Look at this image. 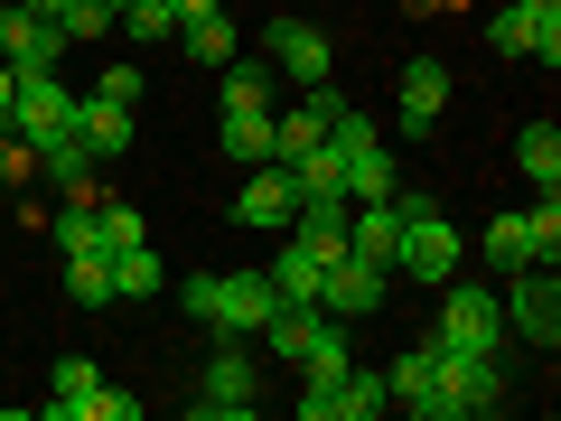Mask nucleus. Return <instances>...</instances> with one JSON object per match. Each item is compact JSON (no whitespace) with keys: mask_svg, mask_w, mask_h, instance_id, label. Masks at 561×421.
<instances>
[{"mask_svg":"<svg viewBox=\"0 0 561 421\" xmlns=\"http://www.w3.org/2000/svg\"><path fill=\"white\" fill-rule=\"evenodd\" d=\"M440 346V338H431ZM505 365L496 356H459V346H440V365H431V394H412L402 412L412 421H486V412H505Z\"/></svg>","mask_w":561,"mask_h":421,"instance_id":"nucleus-1","label":"nucleus"},{"mask_svg":"<svg viewBox=\"0 0 561 421\" xmlns=\"http://www.w3.org/2000/svg\"><path fill=\"white\" fill-rule=\"evenodd\" d=\"M179 309L206 319L216 338H262V319L280 309V291H272V272H187L179 281Z\"/></svg>","mask_w":561,"mask_h":421,"instance_id":"nucleus-2","label":"nucleus"},{"mask_svg":"<svg viewBox=\"0 0 561 421\" xmlns=\"http://www.w3.org/2000/svg\"><path fill=\"white\" fill-rule=\"evenodd\" d=\"M393 206H402V243H393V272L402 281H421V291H440L449 272L468 262V235L440 216V197H421V187H393Z\"/></svg>","mask_w":561,"mask_h":421,"instance_id":"nucleus-3","label":"nucleus"},{"mask_svg":"<svg viewBox=\"0 0 561 421\" xmlns=\"http://www.w3.org/2000/svg\"><path fill=\"white\" fill-rule=\"evenodd\" d=\"M440 346H459V356H496L505 346V300L486 291V281H440V328H431Z\"/></svg>","mask_w":561,"mask_h":421,"instance_id":"nucleus-4","label":"nucleus"},{"mask_svg":"<svg viewBox=\"0 0 561 421\" xmlns=\"http://www.w3.org/2000/svg\"><path fill=\"white\" fill-rule=\"evenodd\" d=\"M328 140H337V160H346V197H393V140H383V122L375 113H356L346 103L337 122H328Z\"/></svg>","mask_w":561,"mask_h":421,"instance_id":"nucleus-5","label":"nucleus"},{"mask_svg":"<svg viewBox=\"0 0 561 421\" xmlns=\"http://www.w3.org/2000/svg\"><path fill=\"white\" fill-rule=\"evenodd\" d=\"M505 338H524L534 356H552V346H561V281H552V262L505 272Z\"/></svg>","mask_w":561,"mask_h":421,"instance_id":"nucleus-6","label":"nucleus"},{"mask_svg":"<svg viewBox=\"0 0 561 421\" xmlns=\"http://www.w3.org/2000/svg\"><path fill=\"white\" fill-rule=\"evenodd\" d=\"M253 394H262L253 356H243V338H225L216 356H206L197 394H187V421H253Z\"/></svg>","mask_w":561,"mask_h":421,"instance_id":"nucleus-7","label":"nucleus"},{"mask_svg":"<svg viewBox=\"0 0 561 421\" xmlns=\"http://www.w3.org/2000/svg\"><path fill=\"white\" fill-rule=\"evenodd\" d=\"M57 394H47V421H140V394H113L94 375V356H57Z\"/></svg>","mask_w":561,"mask_h":421,"instance_id":"nucleus-8","label":"nucleus"},{"mask_svg":"<svg viewBox=\"0 0 561 421\" xmlns=\"http://www.w3.org/2000/svg\"><path fill=\"white\" fill-rule=\"evenodd\" d=\"M383 412H393V394H383V375H365V365L300 384V421H383Z\"/></svg>","mask_w":561,"mask_h":421,"instance_id":"nucleus-9","label":"nucleus"},{"mask_svg":"<svg viewBox=\"0 0 561 421\" xmlns=\"http://www.w3.org/2000/svg\"><path fill=\"white\" fill-rule=\"evenodd\" d=\"M383 300H393V272H383V262L328 253V272H319V309H328V319H375Z\"/></svg>","mask_w":561,"mask_h":421,"instance_id":"nucleus-10","label":"nucleus"},{"mask_svg":"<svg viewBox=\"0 0 561 421\" xmlns=\"http://www.w3.org/2000/svg\"><path fill=\"white\" fill-rule=\"evenodd\" d=\"M66 122H76V84H57V66H28V76L10 84V132L57 140Z\"/></svg>","mask_w":561,"mask_h":421,"instance_id":"nucleus-11","label":"nucleus"},{"mask_svg":"<svg viewBox=\"0 0 561 421\" xmlns=\"http://www.w3.org/2000/svg\"><path fill=\"white\" fill-rule=\"evenodd\" d=\"M262 57L280 66V84H319L337 66V47H328L319 20H262Z\"/></svg>","mask_w":561,"mask_h":421,"instance_id":"nucleus-12","label":"nucleus"},{"mask_svg":"<svg viewBox=\"0 0 561 421\" xmlns=\"http://www.w3.org/2000/svg\"><path fill=\"white\" fill-rule=\"evenodd\" d=\"M290 216H300V187H290L280 160H262L253 179L234 187V225H253V235H290Z\"/></svg>","mask_w":561,"mask_h":421,"instance_id":"nucleus-13","label":"nucleus"},{"mask_svg":"<svg viewBox=\"0 0 561 421\" xmlns=\"http://www.w3.org/2000/svg\"><path fill=\"white\" fill-rule=\"evenodd\" d=\"M57 57H66V29L38 20V10H20V0H0V66L28 76V66H57Z\"/></svg>","mask_w":561,"mask_h":421,"instance_id":"nucleus-14","label":"nucleus"},{"mask_svg":"<svg viewBox=\"0 0 561 421\" xmlns=\"http://www.w3.org/2000/svg\"><path fill=\"white\" fill-rule=\"evenodd\" d=\"M449 113V66L440 57H412L402 66V140H431Z\"/></svg>","mask_w":561,"mask_h":421,"instance_id":"nucleus-15","label":"nucleus"},{"mask_svg":"<svg viewBox=\"0 0 561 421\" xmlns=\"http://www.w3.org/2000/svg\"><path fill=\"white\" fill-rule=\"evenodd\" d=\"M66 132H76L94 160H122L131 132H140V113H131V103H113V94H76V122H66Z\"/></svg>","mask_w":561,"mask_h":421,"instance_id":"nucleus-16","label":"nucleus"},{"mask_svg":"<svg viewBox=\"0 0 561 421\" xmlns=\"http://www.w3.org/2000/svg\"><path fill=\"white\" fill-rule=\"evenodd\" d=\"M393 243H402V206H393V197L346 206V253H365V262H383V272H393Z\"/></svg>","mask_w":561,"mask_h":421,"instance_id":"nucleus-17","label":"nucleus"},{"mask_svg":"<svg viewBox=\"0 0 561 421\" xmlns=\"http://www.w3.org/2000/svg\"><path fill=\"white\" fill-rule=\"evenodd\" d=\"M216 140H225V160H234V169H262V160H272V103H225Z\"/></svg>","mask_w":561,"mask_h":421,"instance_id":"nucleus-18","label":"nucleus"},{"mask_svg":"<svg viewBox=\"0 0 561 421\" xmlns=\"http://www.w3.org/2000/svg\"><path fill=\"white\" fill-rule=\"evenodd\" d=\"M262 272H272V291H280V300H290V309H319V272H328V262H319V253H309V243H300V235L280 243V253H272V262H262Z\"/></svg>","mask_w":561,"mask_h":421,"instance_id":"nucleus-19","label":"nucleus"},{"mask_svg":"<svg viewBox=\"0 0 561 421\" xmlns=\"http://www.w3.org/2000/svg\"><path fill=\"white\" fill-rule=\"evenodd\" d=\"M103 262H113V300H160L169 291V272H160L150 243H122V253H103Z\"/></svg>","mask_w":561,"mask_h":421,"instance_id":"nucleus-20","label":"nucleus"},{"mask_svg":"<svg viewBox=\"0 0 561 421\" xmlns=\"http://www.w3.org/2000/svg\"><path fill=\"white\" fill-rule=\"evenodd\" d=\"M534 10H561V0H505V10H486V47L496 57H534Z\"/></svg>","mask_w":561,"mask_h":421,"instance_id":"nucleus-21","label":"nucleus"},{"mask_svg":"<svg viewBox=\"0 0 561 421\" xmlns=\"http://www.w3.org/2000/svg\"><path fill=\"white\" fill-rule=\"evenodd\" d=\"M179 47H187V57H197V66H225V57H234V20H225V0H216V10H197V20H179Z\"/></svg>","mask_w":561,"mask_h":421,"instance_id":"nucleus-22","label":"nucleus"},{"mask_svg":"<svg viewBox=\"0 0 561 421\" xmlns=\"http://www.w3.org/2000/svg\"><path fill=\"white\" fill-rule=\"evenodd\" d=\"M515 169L534 187H561V132H552V122H524V132H515Z\"/></svg>","mask_w":561,"mask_h":421,"instance_id":"nucleus-23","label":"nucleus"},{"mask_svg":"<svg viewBox=\"0 0 561 421\" xmlns=\"http://www.w3.org/2000/svg\"><path fill=\"white\" fill-rule=\"evenodd\" d=\"M225 103H280V66L272 57H225Z\"/></svg>","mask_w":561,"mask_h":421,"instance_id":"nucleus-24","label":"nucleus"},{"mask_svg":"<svg viewBox=\"0 0 561 421\" xmlns=\"http://www.w3.org/2000/svg\"><path fill=\"white\" fill-rule=\"evenodd\" d=\"M66 300L76 309H113V262L103 253H66Z\"/></svg>","mask_w":561,"mask_h":421,"instance_id":"nucleus-25","label":"nucleus"},{"mask_svg":"<svg viewBox=\"0 0 561 421\" xmlns=\"http://www.w3.org/2000/svg\"><path fill=\"white\" fill-rule=\"evenodd\" d=\"M478 253H486V272H524V262H542V253H534V235H524V216H496Z\"/></svg>","mask_w":561,"mask_h":421,"instance_id":"nucleus-26","label":"nucleus"},{"mask_svg":"<svg viewBox=\"0 0 561 421\" xmlns=\"http://www.w3.org/2000/svg\"><path fill=\"white\" fill-rule=\"evenodd\" d=\"M346 365H356L346 356V328L319 309V328H309V346H300V375H346Z\"/></svg>","mask_w":561,"mask_h":421,"instance_id":"nucleus-27","label":"nucleus"},{"mask_svg":"<svg viewBox=\"0 0 561 421\" xmlns=\"http://www.w3.org/2000/svg\"><path fill=\"white\" fill-rule=\"evenodd\" d=\"M47 20H57V29H66V47H94V38H103V29H113V20H122V10H103V0H57V10H47Z\"/></svg>","mask_w":561,"mask_h":421,"instance_id":"nucleus-28","label":"nucleus"},{"mask_svg":"<svg viewBox=\"0 0 561 421\" xmlns=\"http://www.w3.org/2000/svg\"><path fill=\"white\" fill-rule=\"evenodd\" d=\"M94 235H103V253H122V243H150V225H140V206L94 197Z\"/></svg>","mask_w":561,"mask_h":421,"instance_id":"nucleus-29","label":"nucleus"},{"mask_svg":"<svg viewBox=\"0 0 561 421\" xmlns=\"http://www.w3.org/2000/svg\"><path fill=\"white\" fill-rule=\"evenodd\" d=\"M47 235H57V253H103L94 206H57V216H47Z\"/></svg>","mask_w":561,"mask_h":421,"instance_id":"nucleus-30","label":"nucleus"},{"mask_svg":"<svg viewBox=\"0 0 561 421\" xmlns=\"http://www.w3.org/2000/svg\"><path fill=\"white\" fill-rule=\"evenodd\" d=\"M113 29H122V38H140V47H160V38H169L179 20H169L160 0H122V20H113Z\"/></svg>","mask_w":561,"mask_h":421,"instance_id":"nucleus-31","label":"nucleus"},{"mask_svg":"<svg viewBox=\"0 0 561 421\" xmlns=\"http://www.w3.org/2000/svg\"><path fill=\"white\" fill-rule=\"evenodd\" d=\"M524 235H534L542 262H561V206H552V187H542V206H524Z\"/></svg>","mask_w":561,"mask_h":421,"instance_id":"nucleus-32","label":"nucleus"},{"mask_svg":"<svg viewBox=\"0 0 561 421\" xmlns=\"http://www.w3.org/2000/svg\"><path fill=\"white\" fill-rule=\"evenodd\" d=\"M94 94H113V103H131V113H140V94H150V84H140V66H113V76H103Z\"/></svg>","mask_w":561,"mask_h":421,"instance_id":"nucleus-33","label":"nucleus"},{"mask_svg":"<svg viewBox=\"0 0 561 421\" xmlns=\"http://www.w3.org/2000/svg\"><path fill=\"white\" fill-rule=\"evenodd\" d=\"M534 57L561 66V10H534Z\"/></svg>","mask_w":561,"mask_h":421,"instance_id":"nucleus-34","label":"nucleus"},{"mask_svg":"<svg viewBox=\"0 0 561 421\" xmlns=\"http://www.w3.org/2000/svg\"><path fill=\"white\" fill-rule=\"evenodd\" d=\"M160 10L169 20H197V10H216V0H160Z\"/></svg>","mask_w":561,"mask_h":421,"instance_id":"nucleus-35","label":"nucleus"},{"mask_svg":"<svg viewBox=\"0 0 561 421\" xmlns=\"http://www.w3.org/2000/svg\"><path fill=\"white\" fill-rule=\"evenodd\" d=\"M10 84H20V76H10V66H0V122H10Z\"/></svg>","mask_w":561,"mask_h":421,"instance_id":"nucleus-36","label":"nucleus"},{"mask_svg":"<svg viewBox=\"0 0 561 421\" xmlns=\"http://www.w3.org/2000/svg\"><path fill=\"white\" fill-rule=\"evenodd\" d=\"M20 10H38V20H47V10H57V0H20Z\"/></svg>","mask_w":561,"mask_h":421,"instance_id":"nucleus-37","label":"nucleus"},{"mask_svg":"<svg viewBox=\"0 0 561 421\" xmlns=\"http://www.w3.org/2000/svg\"><path fill=\"white\" fill-rule=\"evenodd\" d=\"M103 10H122V0H103Z\"/></svg>","mask_w":561,"mask_h":421,"instance_id":"nucleus-38","label":"nucleus"}]
</instances>
